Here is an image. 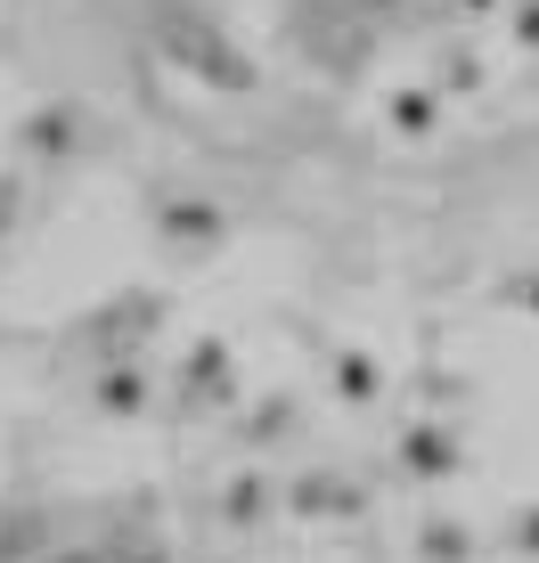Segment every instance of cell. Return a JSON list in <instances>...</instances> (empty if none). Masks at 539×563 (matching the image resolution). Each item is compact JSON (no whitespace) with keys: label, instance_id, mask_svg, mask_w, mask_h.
<instances>
[{"label":"cell","instance_id":"cell-11","mask_svg":"<svg viewBox=\"0 0 539 563\" xmlns=\"http://www.w3.org/2000/svg\"><path fill=\"white\" fill-rule=\"evenodd\" d=\"M515 548H539V507H531L524 522H515Z\"/></svg>","mask_w":539,"mask_h":563},{"label":"cell","instance_id":"cell-8","mask_svg":"<svg viewBox=\"0 0 539 563\" xmlns=\"http://www.w3.org/2000/svg\"><path fill=\"white\" fill-rule=\"evenodd\" d=\"M426 548H433L441 563H466V531H450V522H433V531H426Z\"/></svg>","mask_w":539,"mask_h":563},{"label":"cell","instance_id":"cell-14","mask_svg":"<svg viewBox=\"0 0 539 563\" xmlns=\"http://www.w3.org/2000/svg\"><path fill=\"white\" fill-rule=\"evenodd\" d=\"M57 563H90V555H57Z\"/></svg>","mask_w":539,"mask_h":563},{"label":"cell","instance_id":"cell-13","mask_svg":"<svg viewBox=\"0 0 539 563\" xmlns=\"http://www.w3.org/2000/svg\"><path fill=\"white\" fill-rule=\"evenodd\" d=\"M458 9H491V0H458Z\"/></svg>","mask_w":539,"mask_h":563},{"label":"cell","instance_id":"cell-2","mask_svg":"<svg viewBox=\"0 0 539 563\" xmlns=\"http://www.w3.org/2000/svg\"><path fill=\"white\" fill-rule=\"evenodd\" d=\"M164 238L180 245V254H205V245L221 238V212L213 205H164Z\"/></svg>","mask_w":539,"mask_h":563},{"label":"cell","instance_id":"cell-5","mask_svg":"<svg viewBox=\"0 0 539 563\" xmlns=\"http://www.w3.org/2000/svg\"><path fill=\"white\" fill-rule=\"evenodd\" d=\"M336 393H343V400H369V393H376V367L360 360V352H343V360H336Z\"/></svg>","mask_w":539,"mask_h":563},{"label":"cell","instance_id":"cell-12","mask_svg":"<svg viewBox=\"0 0 539 563\" xmlns=\"http://www.w3.org/2000/svg\"><path fill=\"white\" fill-rule=\"evenodd\" d=\"M343 9H360V16H376V9H384V0H343Z\"/></svg>","mask_w":539,"mask_h":563},{"label":"cell","instance_id":"cell-6","mask_svg":"<svg viewBox=\"0 0 539 563\" xmlns=\"http://www.w3.org/2000/svg\"><path fill=\"white\" fill-rule=\"evenodd\" d=\"M140 400H147V393H140V376H131V367H114V376L99 384V409H114V417L140 409Z\"/></svg>","mask_w":539,"mask_h":563},{"label":"cell","instance_id":"cell-10","mask_svg":"<svg viewBox=\"0 0 539 563\" xmlns=\"http://www.w3.org/2000/svg\"><path fill=\"white\" fill-rule=\"evenodd\" d=\"M515 33H524V49H539V0H524V16H515Z\"/></svg>","mask_w":539,"mask_h":563},{"label":"cell","instance_id":"cell-9","mask_svg":"<svg viewBox=\"0 0 539 563\" xmlns=\"http://www.w3.org/2000/svg\"><path fill=\"white\" fill-rule=\"evenodd\" d=\"M33 140H42V147H74V114H42V123H33Z\"/></svg>","mask_w":539,"mask_h":563},{"label":"cell","instance_id":"cell-1","mask_svg":"<svg viewBox=\"0 0 539 563\" xmlns=\"http://www.w3.org/2000/svg\"><path fill=\"white\" fill-rule=\"evenodd\" d=\"M164 42H172V57H180L188 74H205V82H221V90H254V66H238V49H229L221 33H205V25H188V16H172Z\"/></svg>","mask_w":539,"mask_h":563},{"label":"cell","instance_id":"cell-4","mask_svg":"<svg viewBox=\"0 0 539 563\" xmlns=\"http://www.w3.org/2000/svg\"><path fill=\"white\" fill-rule=\"evenodd\" d=\"M393 123L409 131V140H426V131H433V99H426V90H400V99H393Z\"/></svg>","mask_w":539,"mask_h":563},{"label":"cell","instance_id":"cell-7","mask_svg":"<svg viewBox=\"0 0 539 563\" xmlns=\"http://www.w3.org/2000/svg\"><path fill=\"white\" fill-rule=\"evenodd\" d=\"M262 507H270V490H262L254 474H245L238 490H229V522H262Z\"/></svg>","mask_w":539,"mask_h":563},{"label":"cell","instance_id":"cell-3","mask_svg":"<svg viewBox=\"0 0 539 563\" xmlns=\"http://www.w3.org/2000/svg\"><path fill=\"white\" fill-rule=\"evenodd\" d=\"M400 457H409V474H426V482L458 474V441H450V433H433V424H417V433L400 441Z\"/></svg>","mask_w":539,"mask_h":563}]
</instances>
